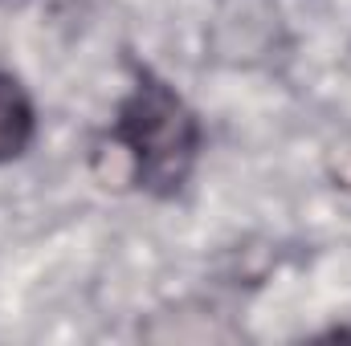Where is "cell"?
Segmentation results:
<instances>
[{
  "mask_svg": "<svg viewBox=\"0 0 351 346\" xmlns=\"http://www.w3.org/2000/svg\"><path fill=\"white\" fill-rule=\"evenodd\" d=\"M33 143V102L25 86L0 70V163L16 159Z\"/></svg>",
  "mask_w": 351,
  "mask_h": 346,
  "instance_id": "2",
  "label": "cell"
},
{
  "mask_svg": "<svg viewBox=\"0 0 351 346\" xmlns=\"http://www.w3.org/2000/svg\"><path fill=\"white\" fill-rule=\"evenodd\" d=\"M110 143L131 163L139 187L172 196L196 168L200 122L164 78L139 70V82L131 86L119 106V118L110 122Z\"/></svg>",
  "mask_w": 351,
  "mask_h": 346,
  "instance_id": "1",
  "label": "cell"
}]
</instances>
